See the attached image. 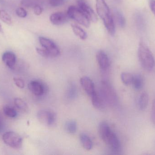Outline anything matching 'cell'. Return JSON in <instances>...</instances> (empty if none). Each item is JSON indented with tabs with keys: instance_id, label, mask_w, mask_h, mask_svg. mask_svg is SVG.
I'll list each match as a JSON object with an SVG mask.
<instances>
[{
	"instance_id": "f1b7e54d",
	"label": "cell",
	"mask_w": 155,
	"mask_h": 155,
	"mask_svg": "<svg viewBox=\"0 0 155 155\" xmlns=\"http://www.w3.org/2000/svg\"><path fill=\"white\" fill-rule=\"evenodd\" d=\"M14 82L15 85L19 88L22 89L25 87V83L22 79L20 78H14Z\"/></svg>"
},
{
	"instance_id": "603a6c76",
	"label": "cell",
	"mask_w": 155,
	"mask_h": 155,
	"mask_svg": "<svg viewBox=\"0 0 155 155\" xmlns=\"http://www.w3.org/2000/svg\"><path fill=\"white\" fill-rule=\"evenodd\" d=\"M3 110L5 114L10 118H14L17 116L16 110L12 106L8 105L5 106Z\"/></svg>"
},
{
	"instance_id": "52a82bcc",
	"label": "cell",
	"mask_w": 155,
	"mask_h": 155,
	"mask_svg": "<svg viewBox=\"0 0 155 155\" xmlns=\"http://www.w3.org/2000/svg\"><path fill=\"white\" fill-rule=\"evenodd\" d=\"M78 7L84 13L90 22H96L97 17L94 10L84 1L79 0L78 2Z\"/></svg>"
},
{
	"instance_id": "7402d4cb",
	"label": "cell",
	"mask_w": 155,
	"mask_h": 155,
	"mask_svg": "<svg viewBox=\"0 0 155 155\" xmlns=\"http://www.w3.org/2000/svg\"><path fill=\"white\" fill-rule=\"evenodd\" d=\"M65 129L67 133L74 134L77 130V123L74 121H69L66 122L65 124Z\"/></svg>"
},
{
	"instance_id": "e0dca14e",
	"label": "cell",
	"mask_w": 155,
	"mask_h": 155,
	"mask_svg": "<svg viewBox=\"0 0 155 155\" xmlns=\"http://www.w3.org/2000/svg\"><path fill=\"white\" fill-rule=\"evenodd\" d=\"M80 140L83 147L85 149L89 151L92 149L93 143L87 136L84 134H82L80 135Z\"/></svg>"
},
{
	"instance_id": "7c38bea8",
	"label": "cell",
	"mask_w": 155,
	"mask_h": 155,
	"mask_svg": "<svg viewBox=\"0 0 155 155\" xmlns=\"http://www.w3.org/2000/svg\"><path fill=\"white\" fill-rule=\"evenodd\" d=\"M98 132L101 139L104 142L106 143L113 132L111 131L110 127L106 123H103L99 125Z\"/></svg>"
},
{
	"instance_id": "f546056e",
	"label": "cell",
	"mask_w": 155,
	"mask_h": 155,
	"mask_svg": "<svg viewBox=\"0 0 155 155\" xmlns=\"http://www.w3.org/2000/svg\"><path fill=\"white\" fill-rule=\"evenodd\" d=\"M33 8L34 12L35 14L36 15H40L42 13V8L41 6L40 5H35Z\"/></svg>"
},
{
	"instance_id": "2e32d148",
	"label": "cell",
	"mask_w": 155,
	"mask_h": 155,
	"mask_svg": "<svg viewBox=\"0 0 155 155\" xmlns=\"http://www.w3.org/2000/svg\"><path fill=\"white\" fill-rule=\"evenodd\" d=\"M132 84L136 90H140L143 88L144 84L143 78L141 75L136 74L134 75Z\"/></svg>"
},
{
	"instance_id": "d6986e66",
	"label": "cell",
	"mask_w": 155,
	"mask_h": 155,
	"mask_svg": "<svg viewBox=\"0 0 155 155\" xmlns=\"http://www.w3.org/2000/svg\"><path fill=\"white\" fill-rule=\"evenodd\" d=\"M91 97L92 99V103L95 108L101 109L103 107V101L100 97H99L97 93L96 92H95L92 95Z\"/></svg>"
},
{
	"instance_id": "277c9868",
	"label": "cell",
	"mask_w": 155,
	"mask_h": 155,
	"mask_svg": "<svg viewBox=\"0 0 155 155\" xmlns=\"http://www.w3.org/2000/svg\"><path fill=\"white\" fill-rule=\"evenodd\" d=\"M5 143L13 148H21L22 144V139L19 134L14 132L5 133L2 136Z\"/></svg>"
},
{
	"instance_id": "836d02e7",
	"label": "cell",
	"mask_w": 155,
	"mask_h": 155,
	"mask_svg": "<svg viewBox=\"0 0 155 155\" xmlns=\"http://www.w3.org/2000/svg\"><path fill=\"white\" fill-rule=\"evenodd\" d=\"M2 121H1V119H0V129L2 128Z\"/></svg>"
},
{
	"instance_id": "4dcf8cb0",
	"label": "cell",
	"mask_w": 155,
	"mask_h": 155,
	"mask_svg": "<svg viewBox=\"0 0 155 155\" xmlns=\"http://www.w3.org/2000/svg\"><path fill=\"white\" fill-rule=\"evenodd\" d=\"M151 119L152 122L155 125V99L153 102L151 112Z\"/></svg>"
},
{
	"instance_id": "7a4b0ae2",
	"label": "cell",
	"mask_w": 155,
	"mask_h": 155,
	"mask_svg": "<svg viewBox=\"0 0 155 155\" xmlns=\"http://www.w3.org/2000/svg\"><path fill=\"white\" fill-rule=\"evenodd\" d=\"M138 56L139 62L144 69L151 71L155 66L154 57L148 46L144 42L139 43L138 48Z\"/></svg>"
},
{
	"instance_id": "ac0fdd59",
	"label": "cell",
	"mask_w": 155,
	"mask_h": 155,
	"mask_svg": "<svg viewBox=\"0 0 155 155\" xmlns=\"http://www.w3.org/2000/svg\"><path fill=\"white\" fill-rule=\"evenodd\" d=\"M71 27L74 34L82 40H84L87 37L86 32L80 26L77 25L72 24Z\"/></svg>"
},
{
	"instance_id": "8fae6325",
	"label": "cell",
	"mask_w": 155,
	"mask_h": 155,
	"mask_svg": "<svg viewBox=\"0 0 155 155\" xmlns=\"http://www.w3.org/2000/svg\"><path fill=\"white\" fill-rule=\"evenodd\" d=\"M28 88L33 94L37 96H41L44 93L43 86L37 81H31L28 84Z\"/></svg>"
},
{
	"instance_id": "9c48e42d",
	"label": "cell",
	"mask_w": 155,
	"mask_h": 155,
	"mask_svg": "<svg viewBox=\"0 0 155 155\" xmlns=\"http://www.w3.org/2000/svg\"><path fill=\"white\" fill-rule=\"evenodd\" d=\"M80 84L84 90L88 95L91 96L96 92L93 81L87 76H84L80 79Z\"/></svg>"
},
{
	"instance_id": "30bf717a",
	"label": "cell",
	"mask_w": 155,
	"mask_h": 155,
	"mask_svg": "<svg viewBox=\"0 0 155 155\" xmlns=\"http://www.w3.org/2000/svg\"><path fill=\"white\" fill-rule=\"evenodd\" d=\"M97 60L100 68L103 70H106L110 66L109 57L104 51H100L97 53Z\"/></svg>"
},
{
	"instance_id": "5b68a950",
	"label": "cell",
	"mask_w": 155,
	"mask_h": 155,
	"mask_svg": "<svg viewBox=\"0 0 155 155\" xmlns=\"http://www.w3.org/2000/svg\"><path fill=\"white\" fill-rule=\"evenodd\" d=\"M39 40L42 48L47 52L49 57H56L60 55V49L52 41L44 37H39Z\"/></svg>"
},
{
	"instance_id": "4316f807",
	"label": "cell",
	"mask_w": 155,
	"mask_h": 155,
	"mask_svg": "<svg viewBox=\"0 0 155 155\" xmlns=\"http://www.w3.org/2000/svg\"><path fill=\"white\" fill-rule=\"evenodd\" d=\"M15 13L17 16L21 18H25L27 15L26 10L22 7H19L16 9Z\"/></svg>"
},
{
	"instance_id": "3957f363",
	"label": "cell",
	"mask_w": 155,
	"mask_h": 155,
	"mask_svg": "<svg viewBox=\"0 0 155 155\" xmlns=\"http://www.w3.org/2000/svg\"><path fill=\"white\" fill-rule=\"evenodd\" d=\"M67 14L69 18L74 20L79 24L86 27H88L90 25V21L78 6H70Z\"/></svg>"
},
{
	"instance_id": "44dd1931",
	"label": "cell",
	"mask_w": 155,
	"mask_h": 155,
	"mask_svg": "<svg viewBox=\"0 0 155 155\" xmlns=\"http://www.w3.org/2000/svg\"><path fill=\"white\" fill-rule=\"evenodd\" d=\"M0 19L2 22L8 25H11L12 23V17L4 10H0Z\"/></svg>"
},
{
	"instance_id": "1f68e13d",
	"label": "cell",
	"mask_w": 155,
	"mask_h": 155,
	"mask_svg": "<svg viewBox=\"0 0 155 155\" xmlns=\"http://www.w3.org/2000/svg\"><path fill=\"white\" fill-rule=\"evenodd\" d=\"M149 5L151 11L155 16V0H149Z\"/></svg>"
},
{
	"instance_id": "8992f818",
	"label": "cell",
	"mask_w": 155,
	"mask_h": 155,
	"mask_svg": "<svg viewBox=\"0 0 155 155\" xmlns=\"http://www.w3.org/2000/svg\"><path fill=\"white\" fill-rule=\"evenodd\" d=\"M37 118L44 125L50 126L54 123L55 115L51 112L46 110H42L37 113Z\"/></svg>"
},
{
	"instance_id": "ffe728a7",
	"label": "cell",
	"mask_w": 155,
	"mask_h": 155,
	"mask_svg": "<svg viewBox=\"0 0 155 155\" xmlns=\"http://www.w3.org/2000/svg\"><path fill=\"white\" fill-rule=\"evenodd\" d=\"M114 14L118 25L120 27L124 28L126 25V20L122 13L118 10H115L114 12Z\"/></svg>"
},
{
	"instance_id": "484cf974",
	"label": "cell",
	"mask_w": 155,
	"mask_h": 155,
	"mask_svg": "<svg viewBox=\"0 0 155 155\" xmlns=\"http://www.w3.org/2000/svg\"><path fill=\"white\" fill-rule=\"evenodd\" d=\"M23 5L26 7H34L35 5H40L39 0H23L22 2Z\"/></svg>"
},
{
	"instance_id": "9a60e30c",
	"label": "cell",
	"mask_w": 155,
	"mask_h": 155,
	"mask_svg": "<svg viewBox=\"0 0 155 155\" xmlns=\"http://www.w3.org/2000/svg\"><path fill=\"white\" fill-rule=\"evenodd\" d=\"M149 95L146 92H143L139 96L138 101V107L141 110L146 109L149 103Z\"/></svg>"
},
{
	"instance_id": "cb8c5ba5",
	"label": "cell",
	"mask_w": 155,
	"mask_h": 155,
	"mask_svg": "<svg viewBox=\"0 0 155 155\" xmlns=\"http://www.w3.org/2000/svg\"><path fill=\"white\" fill-rule=\"evenodd\" d=\"M14 103L17 108L23 112L28 111V106L26 103L20 98H16L14 100Z\"/></svg>"
},
{
	"instance_id": "83f0119b",
	"label": "cell",
	"mask_w": 155,
	"mask_h": 155,
	"mask_svg": "<svg viewBox=\"0 0 155 155\" xmlns=\"http://www.w3.org/2000/svg\"><path fill=\"white\" fill-rule=\"evenodd\" d=\"M65 0H49V4L53 7H57L63 5Z\"/></svg>"
},
{
	"instance_id": "4fadbf2b",
	"label": "cell",
	"mask_w": 155,
	"mask_h": 155,
	"mask_svg": "<svg viewBox=\"0 0 155 155\" xmlns=\"http://www.w3.org/2000/svg\"><path fill=\"white\" fill-rule=\"evenodd\" d=\"M2 60L6 66L12 69L14 68L16 63V56L12 52H5L3 54Z\"/></svg>"
},
{
	"instance_id": "ba28073f",
	"label": "cell",
	"mask_w": 155,
	"mask_h": 155,
	"mask_svg": "<svg viewBox=\"0 0 155 155\" xmlns=\"http://www.w3.org/2000/svg\"><path fill=\"white\" fill-rule=\"evenodd\" d=\"M67 13L62 12H57L52 14L50 16L51 22L54 25H59L64 24L68 22L69 19Z\"/></svg>"
},
{
	"instance_id": "6da1fadb",
	"label": "cell",
	"mask_w": 155,
	"mask_h": 155,
	"mask_svg": "<svg viewBox=\"0 0 155 155\" xmlns=\"http://www.w3.org/2000/svg\"><path fill=\"white\" fill-rule=\"evenodd\" d=\"M97 12L104 22L105 27L111 35L115 33V26L113 15L105 0H96Z\"/></svg>"
},
{
	"instance_id": "d6a6232c",
	"label": "cell",
	"mask_w": 155,
	"mask_h": 155,
	"mask_svg": "<svg viewBox=\"0 0 155 155\" xmlns=\"http://www.w3.org/2000/svg\"><path fill=\"white\" fill-rule=\"evenodd\" d=\"M0 32L3 33L2 27L1 23H0Z\"/></svg>"
},
{
	"instance_id": "d4e9b609",
	"label": "cell",
	"mask_w": 155,
	"mask_h": 155,
	"mask_svg": "<svg viewBox=\"0 0 155 155\" xmlns=\"http://www.w3.org/2000/svg\"><path fill=\"white\" fill-rule=\"evenodd\" d=\"M134 75L128 72H123L121 74V78L122 82L126 85L132 84Z\"/></svg>"
},
{
	"instance_id": "5bb4252c",
	"label": "cell",
	"mask_w": 155,
	"mask_h": 155,
	"mask_svg": "<svg viewBox=\"0 0 155 155\" xmlns=\"http://www.w3.org/2000/svg\"><path fill=\"white\" fill-rule=\"evenodd\" d=\"M106 143L114 151H118L121 147L120 142L118 137L113 132H112Z\"/></svg>"
}]
</instances>
